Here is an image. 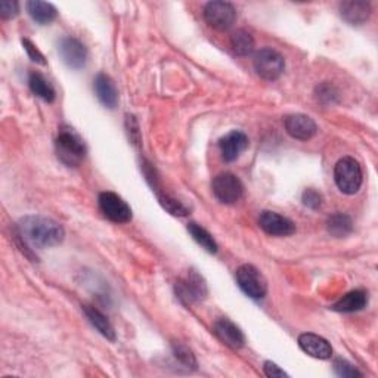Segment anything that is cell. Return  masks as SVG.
<instances>
[{
  "label": "cell",
  "mask_w": 378,
  "mask_h": 378,
  "mask_svg": "<svg viewBox=\"0 0 378 378\" xmlns=\"http://www.w3.org/2000/svg\"><path fill=\"white\" fill-rule=\"evenodd\" d=\"M188 231L189 234L193 235V238L201 245V247L205 250V252H209L212 254L217 253V242L215 241V238L207 232L202 226L197 225V223H189L188 225Z\"/></svg>",
  "instance_id": "cb8c5ba5"
},
{
  "label": "cell",
  "mask_w": 378,
  "mask_h": 378,
  "mask_svg": "<svg viewBox=\"0 0 378 378\" xmlns=\"http://www.w3.org/2000/svg\"><path fill=\"white\" fill-rule=\"evenodd\" d=\"M83 310H85L86 318L89 319V323L98 330V333L104 335L105 338L111 340V342H114L116 331H114V327L111 325L108 318L104 313H101L98 309H94L92 306H83Z\"/></svg>",
  "instance_id": "d6986e66"
},
{
  "label": "cell",
  "mask_w": 378,
  "mask_h": 378,
  "mask_svg": "<svg viewBox=\"0 0 378 378\" xmlns=\"http://www.w3.org/2000/svg\"><path fill=\"white\" fill-rule=\"evenodd\" d=\"M21 42H23V46H24L27 55L30 56V60L33 63H37V64H40V65H46L45 56H43V53L39 49H37L28 39H23Z\"/></svg>",
  "instance_id": "f546056e"
},
{
  "label": "cell",
  "mask_w": 378,
  "mask_h": 378,
  "mask_svg": "<svg viewBox=\"0 0 378 378\" xmlns=\"http://www.w3.org/2000/svg\"><path fill=\"white\" fill-rule=\"evenodd\" d=\"M20 12V4L15 2V0H2L0 2V16L4 20H11V18H15Z\"/></svg>",
  "instance_id": "f1b7e54d"
},
{
  "label": "cell",
  "mask_w": 378,
  "mask_h": 378,
  "mask_svg": "<svg viewBox=\"0 0 378 378\" xmlns=\"http://www.w3.org/2000/svg\"><path fill=\"white\" fill-rule=\"evenodd\" d=\"M212 189L215 197L222 204H235L241 200L244 186L241 180L232 173H220L212 182Z\"/></svg>",
  "instance_id": "ba28073f"
},
{
  "label": "cell",
  "mask_w": 378,
  "mask_h": 378,
  "mask_svg": "<svg viewBox=\"0 0 378 378\" xmlns=\"http://www.w3.org/2000/svg\"><path fill=\"white\" fill-rule=\"evenodd\" d=\"M337 97V93L334 92V87L330 85H323L320 87H318V99L327 102V104H333L334 98Z\"/></svg>",
  "instance_id": "4dcf8cb0"
},
{
  "label": "cell",
  "mask_w": 378,
  "mask_h": 378,
  "mask_svg": "<svg viewBox=\"0 0 378 378\" xmlns=\"http://www.w3.org/2000/svg\"><path fill=\"white\" fill-rule=\"evenodd\" d=\"M334 372L338 377H343V378L362 377V372H359L356 367H353L347 361H345V359H335V361H334Z\"/></svg>",
  "instance_id": "4316f807"
},
{
  "label": "cell",
  "mask_w": 378,
  "mask_h": 378,
  "mask_svg": "<svg viewBox=\"0 0 378 378\" xmlns=\"http://www.w3.org/2000/svg\"><path fill=\"white\" fill-rule=\"evenodd\" d=\"M260 228L272 237H290L296 232V225L286 216L275 212H263L259 217Z\"/></svg>",
  "instance_id": "8fae6325"
},
{
  "label": "cell",
  "mask_w": 378,
  "mask_h": 378,
  "mask_svg": "<svg viewBox=\"0 0 378 378\" xmlns=\"http://www.w3.org/2000/svg\"><path fill=\"white\" fill-rule=\"evenodd\" d=\"M298 346L305 353L316 359H330L333 355V347L325 338L316 334L305 333L298 337Z\"/></svg>",
  "instance_id": "5bb4252c"
},
{
  "label": "cell",
  "mask_w": 378,
  "mask_h": 378,
  "mask_svg": "<svg viewBox=\"0 0 378 378\" xmlns=\"http://www.w3.org/2000/svg\"><path fill=\"white\" fill-rule=\"evenodd\" d=\"M60 56L64 64L72 70H80L87 61V49L86 46L74 37H64L60 42L58 48Z\"/></svg>",
  "instance_id": "30bf717a"
},
{
  "label": "cell",
  "mask_w": 378,
  "mask_h": 378,
  "mask_svg": "<svg viewBox=\"0 0 378 378\" xmlns=\"http://www.w3.org/2000/svg\"><path fill=\"white\" fill-rule=\"evenodd\" d=\"M99 207L105 217L116 223H127L131 220V209L129 204L114 193H102L98 198Z\"/></svg>",
  "instance_id": "9c48e42d"
},
{
  "label": "cell",
  "mask_w": 378,
  "mask_h": 378,
  "mask_svg": "<svg viewBox=\"0 0 378 378\" xmlns=\"http://www.w3.org/2000/svg\"><path fill=\"white\" fill-rule=\"evenodd\" d=\"M28 86L31 89V92L36 94V97H39L40 99L46 101V102H53L55 99V89L52 87V85L43 77L40 72H31L30 77H28Z\"/></svg>",
  "instance_id": "44dd1931"
},
{
  "label": "cell",
  "mask_w": 378,
  "mask_h": 378,
  "mask_svg": "<svg viewBox=\"0 0 378 378\" xmlns=\"http://www.w3.org/2000/svg\"><path fill=\"white\" fill-rule=\"evenodd\" d=\"M93 89L97 93V98L102 105L107 108H116L119 102V92L116 87L114 80H112L107 74H98L97 79L93 82Z\"/></svg>",
  "instance_id": "2e32d148"
},
{
  "label": "cell",
  "mask_w": 378,
  "mask_h": 378,
  "mask_svg": "<svg viewBox=\"0 0 378 378\" xmlns=\"http://www.w3.org/2000/svg\"><path fill=\"white\" fill-rule=\"evenodd\" d=\"M334 180L337 188L346 195L356 194L362 186L364 175L361 164L352 157L338 160L334 167Z\"/></svg>",
  "instance_id": "3957f363"
},
{
  "label": "cell",
  "mask_w": 378,
  "mask_h": 378,
  "mask_svg": "<svg viewBox=\"0 0 378 378\" xmlns=\"http://www.w3.org/2000/svg\"><path fill=\"white\" fill-rule=\"evenodd\" d=\"M204 20L215 30L226 31L234 26L237 20V11L230 2L215 0V2H209L204 6Z\"/></svg>",
  "instance_id": "8992f818"
},
{
  "label": "cell",
  "mask_w": 378,
  "mask_h": 378,
  "mask_svg": "<svg viewBox=\"0 0 378 378\" xmlns=\"http://www.w3.org/2000/svg\"><path fill=\"white\" fill-rule=\"evenodd\" d=\"M172 349H173L175 357L178 359V361L182 365H185L186 368H193V369L197 368V359H195L194 353L191 350H189L185 345H182V343H173Z\"/></svg>",
  "instance_id": "484cf974"
},
{
  "label": "cell",
  "mask_w": 378,
  "mask_h": 378,
  "mask_svg": "<svg viewBox=\"0 0 378 378\" xmlns=\"http://www.w3.org/2000/svg\"><path fill=\"white\" fill-rule=\"evenodd\" d=\"M55 145L58 158L68 167H77L86 156V146L82 138L71 127L60 129Z\"/></svg>",
  "instance_id": "7a4b0ae2"
},
{
  "label": "cell",
  "mask_w": 378,
  "mask_h": 378,
  "mask_svg": "<svg viewBox=\"0 0 378 378\" xmlns=\"http://www.w3.org/2000/svg\"><path fill=\"white\" fill-rule=\"evenodd\" d=\"M284 124H286L287 134L291 138L298 139V141H309L316 135V131H318V126L313 122V119L305 114L288 116L286 122H284Z\"/></svg>",
  "instance_id": "4fadbf2b"
},
{
  "label": "cell",
  "mask_w": 378,
  "mask_h": 378,
  "mask_svg": "<svg viewBox=\"0 0 378 378\" xmlns=\"http://www.w3.org/2000/svg\"><path fill=\"white\" fill-rule=\"evenodd\" d=\"M253 65L259 77L268 82L278 80L282 75L284 70H286L284 56L272 48H264L256 52Z\"/></svg>",
  "instance_id": "277c9868"
},
{
  "label": "cell",
  "mask_w": 378,
  "mask_h": 378,
  "mask_svg": "<svg viewBox=\"0 0 378 378\" xmlns=\"http://www.w3.org/2000/svg\"><path fill=\"white\" fill-rule=\"evenodd\" d=\"M343 20L350 26H362L368 21L371 15V5L361 0H352V2H343L340 5Z\"/></svg>",
  "instance_id": "e0dca14e"
},
{
  "label": "cell",
  "mask_w": 378,
  "mask_h": 378,
  "mask_svg": "<svg viewBox=\"0 0 378 378\" xmlns=\"http://www.w3.org/2000/svg\"><path fill=\"white\" fill-rule=\"evenodd\" d=\"M158 200H160V204L164 207V209L170 215H173V216H186L189 213V207L185 205L178 198L172 197V195L158 193Z\"/></svg>",
  "instance_id": "d4e9b609"
},
{
  "label": "cell",
  "mask_w": 378,
  "mask_h": 378,
  "mask_svg": "<svg viewBox=\"0 0 378 378\" xmlns=\"http://www.w3.org/2000/svg\"><path fill=\"white\" fill-rule=\"evenodd\" d=\"M231 45H232V49L235 50V53L239 56H247V55L253 53V50H254L253 36L245 30H237L231 36Z\"/></svg>",
  "instance_id": "603a6c76"
},
{
  "label": "cell",
  "mask_w": 378,
  "mask_h": 378,
  "mask_svg": "<svg viewBox=\"0 0 378 378\" xmlns=\"http://www.w3.org/2000/svg\"><path fill=\"white\" fill-rule=\"evenodd\" d=\"M301 201H303V204L306 207H309V209L318 210L324 204V197H323V194H320V193L315 191V189L309 188V189H306V191L303 193V195H301Z\"/></svg>",
  "instance_id": "83f0119b"
},
{
  "label": "cell",
  "mask_w": 378,
  "mask_h": 378,
  "mask_svg": "<svg viewBox=\"0 0 378 378\" xmlns=\"http://www.w3.org/2000/svg\"><path fill=\"white\" fill-rule=\"evenodd\" d=\"M18 237L31 249H49L64 241V228L45 216H26L18 222Z\"/></svg>",
  "instance_id": "6da1fadb"
},
{
  "label": "cell",
  "mask_w": 378,
  "mask_h": 378,
  "mask_svg": "<svg viewBox=\"0 0 378 378\" xmlns=\"http://www.w3.org/2000/svg\"><path fill=\"white\" fill-rule=\"evenodd\" d=\"M327 231L335 238H345L352 234L353 222L347 215L335 213L327 220Z\"/></svg>",
  "instance_id": "7402d4cb"
},
{
  "label": "cell",
  "mask_w": 378,
  "mask_h": 378,
  "mask_svg": "<svg viewBox=\"0 0 378 378\" xmlns=\"http://www.w3.org/2000/svg\"><path fill=\"white\" fill-rule=\"evenodd\" d=\"M176 294L185 305H193L207 297V286L204 278L197 271H188L186 276L176 284Z\"/></svg>",
  "instance_id": "52a82bcc"
},
{
  "label": "cell",
  "mask_w": 378,
  "mask_h": 378,
  "mask_svg": "<svg viewBox=\"0 0 378 378\" xmlns=\"http://www.w3.org/2000/svg\"><path fill=\"white\" fill-rule=\"evenodd\" d=\"M220 153L225 161H235L249 146V138L239 130H232L219 141Z\"/></svg>",
  "instance_id": "7c38bea8"
},
{
  "label": "cell",
  "mask_w": 378,
  "mask_h": 378,
  "mask_svg": "<svg viewBox=\"0 0 378 378\" xmlns=\"http://www.w3.org/2000/svg\"><path fill=\"white\" fill-rule=\"evenodd\" d=\"M263 371H264V375L269 377V378H281V377H288L287 372H284L276 364L271 362V361H266L264 362V367H263Z\"/></svg>",
  "instance_id": "1f68e13d"
},
{
  "label": "cell",
  "mask_w": 378,
  "mask_h": 378,
  "mask_svg": "<svg viewBox=\"0 0 378 378\" xmlns=\"http://www.w3.org/2000/svg\"><path fill=\"white\" fill-rule=\"evenodd\" d=\"M367 305H368V293H365L364 290H355L340 298L337 303L333 305V309L335 312L352 313L362 310Z\"/></svg>",
  "instance_id": "ac0fdd59"
},
{
  "label": "cell",
  "mask_w": 378,
  "mask_h": 378,
  "mask_svg": "<svg viewBox=\"0 0 378 378\" xmlns=\"http://www.w3.org/2000/svg\"><path fill=\"white\" fill-rule=\"evenodd\" d=\"M215 334L219 337L220 342H223L226 346H230L231 349H241L245 343L242 331L226 318H220L219 320H216Z\"/></svg>",
  "instance_id": "9a60e30c"
},
{
  "label": "cell",
  "mask_w": 378,
  "mask_h": 378,
  "mask_svg": "<svg viewBox=\"0 0 378 378\" xmlns=\"http://www.w3.org/2000/svg\"><path fill=\"white\" fill-rule=\"evenodd\" d=\"M239 288L252 298H263L268 293V282L253 264H242L237 271Z\"/></svg>",
  "instance_id": "5b68a950"
},
{
  "label": "cell",
  "mask_w": 378,
  "mask_h": 378,
  "mask_svg": "<svg viewBox=\"0 0 378 378\" xmlns=\"http://www.w3.org/2000/svg\"><path fill=\"white\" fill-rule=\"evenodd\" d=\"M27 11L33 20L37 24H42V26L52 23L56 18V15H58L53 5L40 2V0H30V2H27Z\"/></svg>",
  "instance_id": "ffe728a7"
}]
</instances>
